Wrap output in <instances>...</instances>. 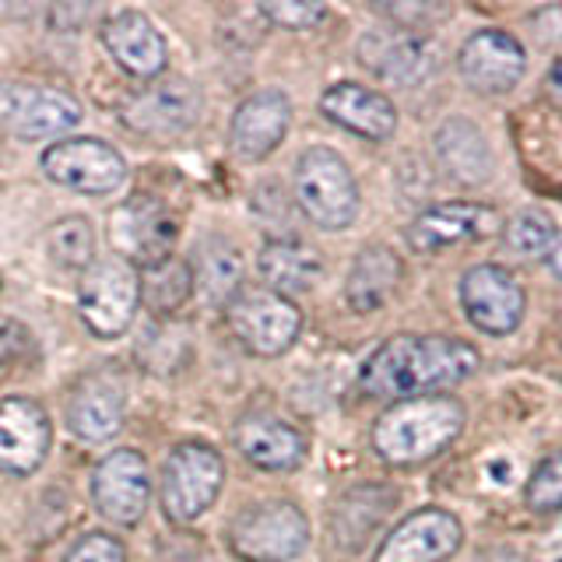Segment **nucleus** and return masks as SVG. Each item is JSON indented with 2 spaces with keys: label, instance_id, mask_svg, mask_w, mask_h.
<instances>
[{
  "label": "nucleus",
  "instance_id": "1",
  "mask_svg": "<svg viewBox=\"0 0 562 562\" xmlns=\"http://www.w3.org/2000/svg\"><path fill=\"white\" fill-rule=\"evenodd\" d=\"M479 348L461 338H443V334H397L383 341L373 356L362 362L359 383L369 397L380 401H408L443 386H457L479 373Z\"/></svg>",
  "mask_w": 562,
  "mask_h": 562
},
{
  "label": "nucleus",
  "instance_id": "2",
  "mask_svg": "<svg viewBox=\"0 0 562 562\" xmlns=\"http://www.w3.org/2000/svg\"><path fill=\"white\" fill-rule=\"evenodd\" d=\"M464 432V408L450 394L394 401L373 426V450L394 468H415L443 453Z\"/></svg>",
  "mask_w": 562,
  "mask_h": 562
},
{
  "label": "nucleus",
  "instance_id": "3",
  "mask_svg": "<svg viewBox=\"0 0 562 562\" xmlns=\"http://www.w3.org/2000/svg\"><path fill=\"white\" fill-rule=\"evenodd\" d=\"M295 204L303 215L324 228L341 233L359 215V183L348 162L334 148H310L295 162Z\"/></svg>",
  "mask_w": 562,
  "mask_h": 562
},
{
  "label": "nucleus",
  "instance_id": "4",
  "mask_svg": "<svg viewBox=\"0 0 562 562\" xmlns=\"http://www.w3.org/2000/svg\"><path fill=\"white\" fill-rule=\"evenodd\" d=\"M310 541L306 514L289 499L257 503L228 527V549L243 562H292Z\"/></svg>",
  "mask_w": 562,
  "mask_h": 562
},
{
  "label": "nucleus",
  "instance_id": "5",
  "mask_svg": "<svg viewBox=\"0 0 562 562\" xmlns=\"http://www.w3.org/2000/svg\"><path fill=\"white\" fill-rule=\"evenodd\" d=\"M225 482V461L215 447L187 439L180 443L162 468V506L169 520L193 524L207 514V506L218 499Z\"/></svg>",
  "mask_w": 562,
  "mask_h": 562
},
{
  "label": "nucleus",
  "instance_id": "6",
  "mask_svg": "<svg viewBox=\"0 0 562 562\" xmlns=\"http://www.w3.org/2000/svg\"><path fill=\"white\" fill-rule=\"evenodd\" d=\"M225 321L228 330L236 334V341L263 359L289 351L299 330H303V313L295 310L292 299L268 289H243L225 306Z\"/></svg>",
  "mask_w": 562,
  "mask_h": 562
},
{
  "label": "nucleus",
  "instance_id": "7",
  "mask_svg": "<svg viewBox=\"0 0 562 562\" xmlns=\"http://www.w3.org/2000/svg\"><path fill=\"white\" fill-rule=\"evenodd\" d=\"M140 303V274L123 260H95L78 285V310L99 338H120L134 324Z\"/></svg>",
  "mask_w": 562,
  "mask_h": 562
},
{
  "label": "nucleus",
  "instance_id": "8",
  "mask_svg": "<svg viewBox=\"0 0 562 562\" xmlns=\"http://www.w3.org/2000/svg\"><path fill=\"white\" fill-rule=\"evenodd\" d=\"M110 243L131 268L148 271L155 263L172 257L176 246V218L172 211L151 198V193H134L110 215Z\"/></svg>",
  "mask_w": 562,
  "mask_h": 562
},
{
  "label": "nucleus",
  "instance_id": "9",
  "mask_svg": "<svg viewBox=\"0 0 562 562\" xmlns=\"http://www.w3.org/2000/svg\"><path fill=\"white\" fill-rule=\"evenodd\" d=\"M461 310L474 330L506 338L524 324L527 295L503 263H474L461 278Z\"/></svg>",
  "mask_w": 562,
  "mask_h": 562
},
{
  "label": "nucleus",
  "instance_id": "10",
  "mask_svg": "<svg viewBox=\"0 0 562 562\" xmlns=\"http://www.w3.org/2000/svg\"><path fill=\"white\" fill-rule=\"evenodd\" d=\"M81 120V105L60 88L32 81H0V127L25 140L67 134Z\"/></svg>",
  "mask_w": 562,
  "mask_h": 562
},
{
  "label": "nucleus",
  "instance_id": "11",
  "mask_svg": "<svg viewBox=\"0 0 562 562\" xmlns=\"http://www.w3.org/2000/svg\"><path fill=\"white\" fill-rule=\"evenodd\" d=\"M43 172L53 183H60L67 190L78 193H113L123 176H127V166L116 148H110L105 140L95 137H70V140H57L43 151Z\"/></svg>",
  "mask_w": 562,
  "mask_h": 562
},
{
  "label": "nucleus",
  "instance_id": "12",
  "mask_svg": "<svg viewBox=\"0 0 562 562\" xmlns=\"http://www.w3.org/2000/svg\"><path fill=\"white\" fill-rule=\"evenodd\" d=\"M201 116V92L183 78H166L140 88L123 105V123L151 140H172L187 134Z\"/></svg>",
  "mask_w": 562,
  "mask_h": 562
},
{
  "label": "nucleus",
  "instance_id": "13",
  "mask_svg": "<svg viewBox=\"0 0 562 562\" xmlns=\"http://www.w3.org/2000/svg\"><path fill=\"white\" fill-rule=\"evenodd\" d=\"M92 499H95V509L110 524H120V527L137 524L145 517L148 499H151L148 461L131 447L105 453L92 474Z\"/></svg>",
  "mask_w": 562,
  "mask_h": 562
},
{
  "label": "nucleus",
  "instance_id": "14",
  "mask_svg": "<svg viewBox=\"0 0 562 562\" xmlns=\"http://www.w3.org/2000/svg\"><path fill=\"white\" fill-rule=\"evenodd\" d=\"M464 541V527L450 509L426 506L404 517L391 535L383 538L376 562H443Z\"/></svg>",
  "mask_w": 562,
  "mask_h": 562
},
{
  "label": "nucleus",
  "instance_id": "15",
  "mask_svg": "<svg viewBox=\"0 0 562 562\" xmlns=\"http://www.w3.org/2000/svg\"><path fill=\"white\" fill-rule=\"evenodd\" d=\"M457 67L461 78L485 95H503L509 88H517V81L527 70V53L524 46L503 29H479L468 35V43L457 53Z\"/></svg>",
  "mask_w": 562,
  "mask_h": 562
},
{
  "label": "nucleus",
  "instance_id": "16",
  "mask_svg": "<svg viewBox=\"0 0 562 562\" xmlns=\"http://www.w3.org/2000/svg\"><path fill=\"white\" fill-rule=\"evenodd\" d=\"M503 218L488 204H471V201H450L436 204L408 225V246L415 254H443L450 246L488 239L499 233Z\"/></svg>",
  "mask_w": 562,
  "mask_h": 562
},
{
  "label": "nucleus",
  "instance_id": "17",
  "mask_svg": "<svg viewBox=\"0 0 562 562\" xmlns=\"http://www.w3.org/2000/svg\"><path fill=\"white\" fill-rule=\"evenodd\" d=\"M49 418L29 397L0 401V471L32 474L49 453Z\"/></svg>",
  "mask_w": 562,
  "mask_h": 562
},
{
  "label": "nucleus",
  "instance_id": "18",
  "mask_svg": "<svg viewBox=\"0 0 562 562\" xmlns=\"http://www.w3.org/2000/svg\"><path fill=\"white\" fill-rule=\"evenodd\" d=\"M362 64L394 85H418L436 70V46L412 29H380L369 32L362 46Z\"/></svg>",
  "mask_w": 562,
  "mask_h": 562
},
{
  "label": "nucleus",
  "instance_id": "19",
  "mask_svg": "<svg viewBox=\"0 0 562 562\" xmlns=\"http://www.w3.org/2000/svg\"><path fill=\"white\" fill-rule=\"evenodd\" d=\"M289 123H292V102L271 88V92H257L239 102L228 140H233V151L243 162H260V158H268L285 140Z\"/></svg>",
  "mask_w": 562,
  "mask_h": 562
},
{
  "label": "nucleus",
  "instance_id": "20",
  "mask_svg": "<svg viewBox=\"0 0 562 562\" xmlns=\"http://www.w3.org/2000/svg\"><path fill=\"white\" fill-rule=\"evenodd\" d=\"M102 43L110 57L134 78H158L166 70V40L162 32L151 25L148 14L140 11H116L105 18Z\"/></svg>",
  "mask_w": 562,
  "mask_h": 562
},
{
  "label": "nucleus",
  "instance_id": "21",
  "mask_svg": "<svg viewBox=\"0 0 562 562\" xmlns=\"http://www.w3.org/2000/svg\"><path fill=\"white\" fill-rule=\"evenodd\" d=\"M321 110L330 123L359 134L366 140H386L397 131V110L376 88L356 81H338L321 95Z\"/></svg>",
  "mask_w": 562,
  "mask_h": 562
},
{
  "label": "nucleus",
  "instance_id": "22",
  "mask_svg": "<svg viewBox=\"0 0 562 562\" xmlns=\"http://www.w3.org/2000/svg\"><path fill=\"white\" fill-rule=\"evenodd\" d=\"M236 443L243 457L260 471H295L306 461V436L292 422L274 415H250L239 422Z\"/></svg>",
  "mask_w": 562,
  "mask_h": 562
},
{
  "label": "nucleus",
  "instance_id": "23",
  "mask_svg": "<svg viewBox=\"0 0 562 562\" xmlns=\"http://www.w3.org/2000/svg\"><path fill=\"white\" fill-rule=\"evenodd\" d=\"M123 412H127V401H123V386L113 376H85L70 394L67 426L88 443H102L123 429Z\"/></svg>",
  "mask_w": 562,
  "mask_h": 562
},
{
  "label": "nucleus",
  "instance_id": "24",
  "mask_svg": "<svg viewBox=\"0 0 562 562\" xmlns=\"http://www.w3.org/2000/svg\"><path fill=\"white\" fill-rule=\"evenodd\" d=\"M432 140H436L439 166L447 169L450 180L464 183V187H482L492 176V166H496L492 162V148H488L485 134L474 127L471 120H464V116L447 120Z\"/></svg>",
  "mask_w": 562,
  "mask_h": 562
},
{
  "label": "nucleus",
  "instance_id": "25",
  "mask_svg": "<svg viewBox=\"0 0 562 562\" xmlns=\"http://www.w3.org/2000/svg\"><path fill=\"white\" fill-rule=\"evenodd\" d=\"M260 278L268 281V292L278 295H295V292H310L324 274V257L316 254V246L303 239H271L263 243V250L257 257Z\"/></svg>",
  "mask_w": 562,
  "mask_h": 562
},
{
  "label": "nucleus",
  "instance_id": "26",
  "mask_svg": "<svg viewBox=\"0 0 562 562\" xmlns=\"http://www.w3.org/2000/svg\"><path fill=\"white\" fill-rule=\"evenodd\" d=\"M401 271H404L401 257L391 250V246H366L348 271V285H345L348 306L356 313L380 310L386 299L394 295Z\"/></svg>",
  "mask_w": 562,
  "mask_h": 562
},
{
  "label": "nucleus",
  "instance_id": "27",
  "mask_svg": "<svg viewBox=\"0 0 562 562\" xmlns=\"http://www.w3.org/2000/svg\"><path fill=\"white\" fill-rule=\"evenodd\" d=\"M193 289H201L207 303L228 306L243 292V260L228 239L201 243L198 260H193Z\"/></svg>",
  "mask_w": 562,
  "mask_h": 562
},
{
  "label": "nucleus",
  "instance_id": "28",
  "mask_svg": "<svg viewBox=\"0 0 562 562\" xmlns=\"http://www.w3.org/2000/svg\"><path fill=\"white\" fill-rule=\"evenodd\" d=\"M190 295H193V271L180 257H169L140 274V303L155 316H169L176 310H183Z\"/></svg>",
  "mask_w": 562,
  "mask_h": 562
},
{
  "label": "nucleus",
  "instance_id": "29",
  "mask_svg": "<svg viewBox=\"0 0 562 562\" xmlns=\"http://www.w3.org/2000/svg\"><path fill=\"white\" fill-rule=\"evenodd\" d=\"M46 250L53 263H60L67 271H85L95 263V228L88 225V218L70 215L60 218L57 225H49L46 233Z\"/></svg>",
  "mask_w": 562,
  "mask_h": 562
},
{
  "label": "nucleus",
  "instance_id": "30",
  "mask_svg": "<svg viewBox=\"0 0 562 562\" xmlns=\"http://www.w3.org/2000/svg\"><path fill=\"white\" fill-rule=\"evenodd\" d=\"M555 236V222L541 207H524L503 225V239L517 257H549Z\"/></svg>",
  "mask_w": 562,
  "mask_h": 562
},
{
  "label": "nucleus",
  "instance_id": "31",
  "mask_svg": "<svg viewBox=\"0 0 562 562\" xmlns=\"http://www.w3.org/2000/svg\"><path fill=\"white\" fill-rule=\"evenodd\" d=\"M524 499L535 514H555V509H562V450L549 453L535 468V474L527 479Z\"/></svg>",
  "mask_w": 562,
  "mask_h": 562
},
{
  "label": "nucleus",
  "instance_id": "32",
  "mask_svg": "<svg viewBox=\"0 0 562 562\" xmlns=\"http://www.w3.org/2000/svg\"><path fill=\"white\" fill-rule=\"evenodd\" d=\"M260 14L268 22L281 25V29H316L327 18L324 4H295V0H285V4H263Z\"/></svg>",
  "mask_w": 562,
  "mask_h": 562
},
{
  "label": "nucleus",
  "instance_id": "33",
  "mask_svg": "<svg viewBox=\"0 0 562 562\" xmlns=\"http://www.w3.org/2000/svg\"><path fill=\"white\" fill-rule=\"evenodd\" d=\"M64 562H127V549L113 535H85L75 549L67 552Z\"/></svg>",
  "mask_w": 562,
  "mask_h": 562
},
{
  "label": "nucleus",
  "instance_id": "34",
  "mask_svg": "<svg viewBox=\"0 0 562 562\" xmlns=\"http://www.w3.org/2000/svg\"><path fill=\"white\" fill-rule=\"evenodd\" d=\"M32 348V334L25 324L11 321V316H0V366L22 359Z\"/></svg>",
  "mask_w": 562,
  "mask_h": 562
},
{
  "label": "nucleus",
  "instance_id": "35",
  "mask_svg": "<svg viewBox=\"0 0 562 562\" xmlns=\"http://www.w3.org/2000/svg\"><path fill=\"white\" fill-rule=\"evenodd\" d=\"M531 25H535L541 43H549V46H559L562 43V8H544V11H538L531 18Z\"/></svg>",
  "mask_w": 562,
  "mask_h": 562
},
{
  "label": "nucleus",
  "instance_id": "36",
  "mask_svg": "<svg viewBox=\"0 0 562 562\" xmlns=\"http://www.w3.org/2000/svg\"><path fill=\"white\" fill-rule=\"evenodd\" d=\"M541 562H562V520L549 527L541 541Z\"/></svg>",
  "mask_w": 562,
  "mask_h": 562
},
{
  "label": "nucleus",
  "instance_id": "37",
  "mask_svg": "<svg viewBox=\"0 0 562 562\" xmlns=\"http://www.w3.org/2000/svg\"><path fill=\"white\" fill-rule=\"evenodd\" d=\"M544 92H549L552 105H559V110H562V57L552 64L549 78H544Z\"/></svg>",
  "mask_w": 562,
  "mask_h": 562
},
{
  "label": "nucleus",
  "instance_id": "38",
  "mask_svg": "<svg viewBox=\"0 0 562 562\" xmlns=\"http://www.w3.org/2000/svg\"><path fill=\"white\" fill-rule=\"evenodd\" d=\"M544 260H549V268H552V274L562 281V236H555V243H552V250H549V257H544Z\"/></svg>",
  "mask_w": 562,
  "mask_h": 562
},
{
  "label": "nucleus",
  "instance_id": "39",
  "mask_svg": "<svg viewBox=\"0 0 562 562\" xmlns=\"http://www.w3.org/2000/svg\"><path fill=\"white\" fill-rule=\"evenodd\" d=\"M485 562H524L517 552H506V549H496L492 555H485Z\"/></svg>",
  "mask_w": 562,
  "mask_h": 562
}]
</instances>
